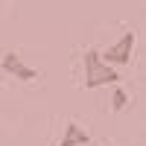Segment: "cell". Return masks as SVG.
Here are the masks:
<instances>
[{
  "label": "cell",
  "instance_id": "obj_4",
  "mask_svg": "<svg viewBox=\"0 0 146 146\" xmlns=\"http://www.w3.org/2000/svg\"><path fill=\"white\" fill-rule=\"evenodd\" d=\"M91 137H88V131H85L79 123H67L64 126V135L62 140H58V146H85Z\"/></svg>",
  "mask_w": 146,
  "mask_h": 146
},
{
  "label": "cell",
  "instance_id": "obj_3",
  "mask_svg": "<svg viewBox=\"0 0 146 146\" xmlns=\"http://www.w3.org/2000/svg\"><path fill=\"white\" fill-rule=\"evenodd\" d=\"M0 67H3V73H9V76H15L21 82H32L35 76H38V70L23 64V58L18 53H3V58H0Z\"/></svg>",
  "mask_w": 146,
  "mask_h": 146
},
{
  "label": "cell",
  "instance_id": "obj_1",
  "mask_svg": "<svg viewBox=\"0 0 146 146\" xmlns=\"http://www.w3.org/2000/svg\"><path fill=\"white\" fill-rule=\"evenodd\" d=\"M82 62H85V88H102V85L120 82V73L114 70V64H105L96 50H85Z\"/></svg>",
  "mask_w": 146,
  "mask_h": 146
},
{
  "label": "cell",
  "instance_id": "obj_5",
  "mask_svg": "<svg viewBox=\"0 0 146 146\" xmlns=\"http://www.w3.org/2000/svg\"><path fill=\"white\" fill-rule=\"evenodd\" d=\"M126 108H129L126 91L123 88H114V94H111V111H126Z\"/></svg>",
  "mask_w": 146,
  "mask_h": 146
},
{
  "label": "cell",
  "instance_id": "obj_2",
  "mask_svg": "<svg viewBox=\"0 0 146 146\" xmlns=\"http://www.w3.org/2000/svg\"><path fill=\"white\" fill-rule=\"evenodd\" d=\"M131 50H135V32H123L120 41H114L105 53H100V58L105 64H129L131 62Z\"/></svg>",
  "mask_w": 146,
  "mask_h": 146
}]
</instances>
